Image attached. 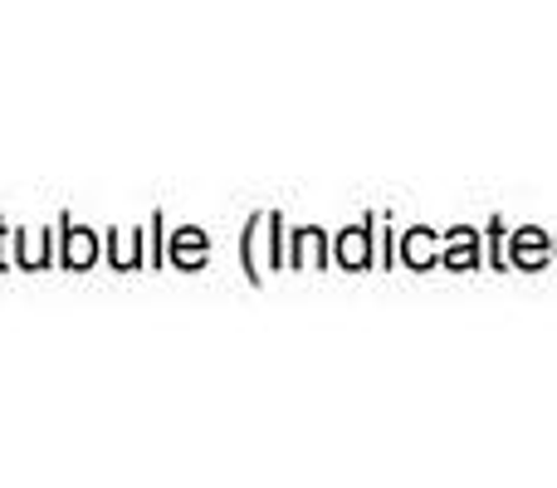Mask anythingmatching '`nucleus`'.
Segmentation results:
<instances>
[]
</instances>
